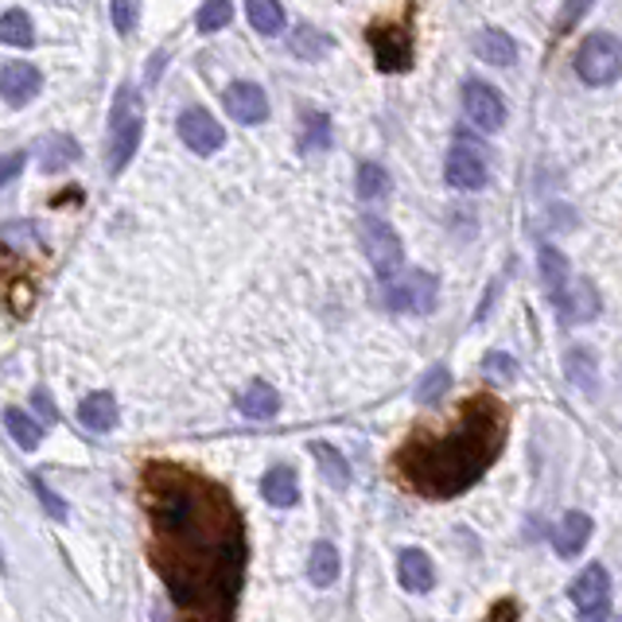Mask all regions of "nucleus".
I'll list each match as a JSON object with an SVG mask.
<instances>
[{"instance_id": "cd10ccee", "label": "nucleus", "mask_w": 622, "mask_h": 622, "mask_svg": "<svg viewBox=\"0 0 622 622\" xmlns=\"http://www.w3.org/2000/svg\"><path fill=\"white\" fill-rule=\"evenodd\" d=\"M0 43L9 47H31L36 43V28H31V16L24 9H9L0 16Z\"/></svg>"}, {"instance_id": "412c9836", "label": "nucleus", "mask_w": 622, "mask_h": 622, "mask_svg": "<svg viewBox=\"0 0 622 622\" xmlns=\"http://www.w3.org/2000/svg\"><path fill=\"white\" fill-rule=\"evenodd\" d=\"M474 55L491 66H513L518 63V43L502 28H483L474 36Z\"/></svg>"}, {"instance_id": "c9c22d12", "label": "nucleus", "mask_w": 622, "mask_h": 622, "mask_svg": "<svg viewBox=\"0 0 622 622\" xmlns=\"http://www.w3.org/2000/svg\"><path fill=\"white\" fill-rule=\"evenodd\" d=\"M483 373H491L498 381H513L518 378V358H510L506 351H491L483 358Z\"/></svg>"}, {"instance_id": "a211bd4d", "label": "nucleus", "mask_w": 622, "mask_h": 622, "mask_svg": "<svg viewBox=\"0 0 622 622\" xmlns=\"http://www.w3.org/2000/svg\"><path fill=\"white\" fill-rule=\"evenodd\" d=\"M537 265H541V280H545L548 300L557 304V300L564 296V289H568V284H572V269H568V257L557 250V245H541Z\"/></svg>"}, {"instance_id": "b1692460", "label": "nucleus", "mask_w": 622, "mask_h": 622, "mask_svg": "<svg viewBox=\"0 0 622 622\" xmlns=\"http://www.w3.org/2000/svg\"><path fill=\"white\" fill-rule=\"evenodd\" d=\"M245 16H250V28L261 31V36H280L284 31L280 0H245Z\"/></svg>"}, {"instance_id": "72a5a7b5", "label": "nucleus", "mask_w": 622, "mask_h": 622, "mask_svg": "<svg viewBox=\"0 0 622 622\" xmlns=\"http://www.w3.org/2000/svg\"><path fill=\"white\" fill-rule=\"evenodd\" d=\"M447 366H432V370L424 373V381L417 385V401L420 405H432V401H440L444 397V390H447Z\"/></svg>"}, {"instance_id": "6e6552de", "label": "nucleus", "mask_w": 622, "mask_h": 622, "mask_svg": "<svg viewBox=\"0 0 622 622\" xmlns=\"http://www.w3.org/2000/svg\"><path fill=\"white\" fill-rule=\"evenodd\" d=\"M572 604L584 619H604L607 614V599H611V576H607L604 564H587L576 576V584L568 587Z\"/></svg>"}, {"instance_id": "4c0bfd02", "label": "nucleus", "mask_w": 622, "mask_h": 622, "mask_svg": "<svg viewBox=\"0 0 622 622\" xmlns=\"http://www.w3.org/2000/svg\"><path fill=\"white\" fill-rule=\"evenodd\" d=\"M31 409L39 412V420H43V424H55V420H59L55 401H51V393H47V390H36V393H31Z\"/></svg>"}, {"instance_id": "423d86ee", "label": "nucleus", "mask_w": 622, "mask_h": 622, "mask_svg": "<svg viewBox=\"0 0 622 622\" xmlns=\"http://www.w3.org/2000/svg\"><path fill=\"white\" fill-rule=\"evenodd\" d=\"M366 39H370V47H373V63H378V71H385V75H405L412 66L417 47H412L409 28H401V24H373V28L366 31Z\"/></svg>"}, {"instance_id": "e433bc0d", "label": "nucleus", "mask_w": 622, "mask_h": 622, "mask_svg": "<svg viewBox=\"0 0 622 622\" xmlns=\"http://www.w3.org/2000/svg\"><path fill=\"white\" fill-rule=\"evenodd\" d=\"M24 164H28V156H24V152H9V156H0V187H9L12 179L24 172Z\"/></svg>"}, {"instance_id": "58836bf2", "label": "nucleus", "mask_w": 622, "mask_h": 622, "mask_svg": "<svg viewBox=\"0 0 622 622\" xmlns=\"http://www.w3.org/2000/svg\"><path fill=\"white\" fill-rule=\"evenodd\" d=\"M587 4H592V0H572V9H564V16H560V31L572 28L580 20V12H587Z\"/></svg>"}, {"instance_id": "a878e982", "label": "nucleus", "mask_w": 622, "mask_h": 622, "mask_svg": "<svg viewBox=\"0 0 622 622\" xmlns=\"http://www.w3.org/2000/svg\"><path fill=\"white\" fill-rule=\"evenodd\" d=\"M312 456H316V464H319V471H323V479L334 486V491H343L346 483H351V467H346V459H343V452L339 447H331V444H312Z\"/></svg>"}, {"instance_id": "f3484780", "label": "nucleus", "mask_w": 622, "mask_h": 622, "mask_svg": "<svg viewBox=\"0 0 622 622\" xmlns=\"http://www.w3.org/2000/svg\"><path fill=\"white\" fill-rule=\"evenodd\" d=\"M261 498L277 506V510H289L300 502V479L292 467H272L265 479H261Z\"/></svg>"}, {"instance_id": "aec40b11", "label": "nucleus", "mask_w": 622, "mask_h": 622, "mask_svg": "<svg viewBox=\"0 0 622 622\" xmlns=\"http://www.w3.org/2000/svg\"><path fill=\"white\" fill-rule=\"evenodd\" d=\"M238 409H242V417L250 420H272L280 412V393L272 390L269 381H250L242 390V397H238Z\"/></svg>"}, {"instance_id": "f8f14e48", "label": "nucleus", "mask_w": 622, "mask_h": 622, "mask_svg": "<svg viewBox=\"0 0 622 622\" xmlns=\"http://www.w3.org/2000/svg\"><path fill=\"white\" fill-rule=\"evenodd\" d=\"M39 90H43V75H39V66H31V63L0 66V98H4L12 110H24L28 102H36Z\"/></svg>"}, {"instance_id": "9b49d317", "label": "nucleus", "mask_w": 622, "mask_h": 622, "mask_svg": "<svg viewBox=\"0 0 622 622\" xmlns=\"http://www.w3.org/2000/svg\"><path fill=\"white\" fill-rule=\"evenodd\" d=\"M486 160L479 149H467V144H456V149L447 152V164H444V179L447 187H456V191H479L486 187Z\"/></svg>"}, {"instance_id": "c756f323", "label": "nucleus", "mask_w": 622, "mask_h": 622, "mask_svg": "<svg viewBox=\"0 0 622 622\" xmlns=\"http://www.w3.org/2000/svg\"><path fill=\"white\" fill-rule=\"evenodd\" d=\"M230 20H233L230 0H206L203 9H199V16H195V28L203 31V36H214V31H223Z\"/></svg>"}, {"instance_id": "39448f33", "label": "nucleus", "mask_w": 622, "mask_h": 622, "mask_svg": "<svg viewBox=\"0 0 622 622\" xmlns=\"http://www.w3.org/2000/svg\"><path fill=\"white\" fill-rule=\"evenodd\" d=\"M576 75L587 86H611L622 78V43L607 31H595L576 51Z\"/></svg>"}, {"instance_id": "2eb2a0df", "label": "nucleus", "mask_w": 622, "mask_h": 622, "mask_svg": "<svg viewBox=\"0 0 622 622\" xmlns=\"http://www.w3.org/2000/svg\"><path fill=\"white\" fill-rule=\"evenodd\" d=\"M557 307L564 323H587L599 312V292L592 289V280H572L564 289V296L557 300Z\"/></svg>"}, {"instance_id": "f704fd0d", "label": "nucleus", "mask_w": 622, "mask_h": 622, "mask_svg": "<svg viewBox=\"0 0 622 622\" xmlns=\"http://www.w3.org/2000/svg\"><path fill=\"white\" fill-rule=\"evenodd\" d=\"M110 16H113V28L129 36L137 31V20H140V0H110Z\"/></svg>"}, {"instance_id": "1a4fd4ad", "label": "nucleus", "mask_w": 622, "mask_h": 622, "mask_svg": "<svg viewBox=\"0 0 622 622\" xmlns=\"http://www.w3.org/2000/svg\"><path fill=\"white\" fill-rule=\"evenodd\" d=\"M179 140H183L187 149L195 152V156H214V152L226 144V129L214 122L206 110H183L179 113Z\"/></svg>"}, {"instance_id": "4be33fe9", "label": "nucleus", "mask_w": 622, "mask_h": 622, "mask_svg": "<svg viewBox=\"0 0 622 622\" xmlns=\"http://www.w3.org/2000/svg\"><path fill=\"white\" fill-rule=\"evenodd\" d=\"M39 167H43L47 176H55V172H63V167L78 164L82 160V149H78L75 137H63V132H55V137H47L43 144H39Z\"/></svg>"}, {"instance_id": "ddd939ff", "label": "nucleus", "mask_w": 622, "mask_h": 622, "mask_svg": "<svg viewBox=\"0 0 622 622\" xmlns=\"http://www.w3.org/2000/svg\"><path fill=\"white\" fill-rule=\"evenodd\" d=\"M223 105L238 125H261L269 117V98L253 82H230L223 93Z\"/></svg>"}, {"instance_id": "7c9ffc66", "label": "nucleus", "mask_w": 622, "mask_h": 622, "mask_svg": "<svg viewBox=\"0 0 622 622\" xmlns=\"http://www.w3.org/2000/svg\"><path fill=\"white\" fill-rule=\"evenodd\" d=\"M28 486H31V494L39 498V506H43V513L51 521H66V518H71V506H66V502L43 483V474H28Z\"/></svg>"}, {"instance_id": "ea45409f", "label": "nucleus", "mask_w": 622, "mask_h": 622, "mask_svg": "<svg viewBox=\"0 0 622 622\" xmlns=\"http://www.w3.org/2000/svg\"><path fill=\"white\" fill-rule=\"evenodd\" d=\"M0 572H4V548H0Z\"/></svg>"}, {"instance_id": "393cba45", "label": "nucleus", "mask_w": 622, "mask_h": 622, "mask_svg": "<svg viewBox=\"0 0 622 622\" xmlns=\"http://www.w3.org/2000/svg\"><path fill=\"white\" fill-rule=\"evenodd\" d=\"M564 373H568V381H572L576 390L592 393L595 390V373H599V366H595V354L587 351V346H572V351L564 354Z\"/></svg>"}, {"instance_id": "c85d7f7f", "label": "nucleus", "mask_w": 622, "mask_h": 622, "mask_svg": "<svg viewBox=\"0 0 622 622\" xmlns=\"http://www.w3.org/2000/svg\"><path fill=\"white\" fill-rule=\"evenodd\" d=\"M289 47H292V55H296V59H304V63H316L319 55H327V51H331V39H327L323 31L300 24V28L292 31Z\"/></svg>"}, {"instance_id": "0eeeda50", "label": "nucleus", "mask_w": 622, "mask_h": 622, "mask_svg": "<svg viewBox=\"0 0 622 622\" xmlns=\"http://www.w3.org/2000/svg\"><path fill=\"white\" fill-rule=\"evenodd\" d=\"M363 245H366V257H370L373 269H378V277H390V272L401 269V257H405V253H401V238L385 218L366 214L363 218Z\"/></svg>"}, {"instance_id": "2f4dec72", "label": "nucleus", "mask_w": 622, "mask_h": 622, "mask_svg": "<svg viewBox=\"0 0 622 622\" xmlns=\"http://www.w3.org/2000/svg\"><path fill=\"white\" fill-rule=\"evenodd\" d=\"M358 195L363 199H385L390 195V172L381 164H363L358 167Z\"/></svg>"}, {"instance_id": "20e7f679", "label": "nucleus", "mask_w": 622, "mask_h": 622, "mask_svg": "<svg viewBox=\"0 0 622 622\" xmlns=\"http://www.w3.org/2000/svg\"><path fill=\"white\" fill-rule=\"evenodd\" d=\"M381 300L393 307V312H417V316H428L436 312V300H440V284L432 272L424 269H412L405 277H381Z\"/></svg>"}, {"instance_id": "dca6fc26", "label": "nucleus", "mask_w": 622, "mask_h": 622, "mask_svg": "<svg viewBox=\"0 0 622 622\" xmlns=\"http://www.w3.org/2000/svg\"><path fill=\"white\" fill-rule=\"evenodd\" d=\"M117 420H122V409H117V397L113 393H90V397L78 405V424L86 428V432H113L117 428Z\"/></svg>"}, {"instance_id": "f257e3e1", "label": "nucleus", "mask_w": 622, "mask_h": 622, "mask_svg": "<svg viewBox=\"0 0 622 622\" xmlns=\"http://www.w3.org/2000/svg\"><path fill=\"white\" fill-rule=\"evenodd\" d=\"M152 530V568L172 604L199 619H230L245 580V521L230 491L179 464H149L140 474Z\"/></svg>"}, {"instance_id": "473e14b6", "label": "nucleus", "mask_w": 622, "mask_h": 622, "mask_svg": "<svg viewBox=\"0 0 622 622\" xmlns=\"http://www.w3.org/2000/svg\"><path fill=\"white\" fill-rule=\"evenodd\" d=\"M316 149H331V117H327V113H312V117H307L304 152H316Z\"/></svg>"}, {"instance_id": "f03ea898", "label": "nucleus", "mask_w": 622, "mask_h": 622, "mask_svg": "<svg viewBox=\"0 0 622 622\" xmlns=\"http://www.w3.org/2000/svg\"><path fill=\"white\" fill-rule=\"evenodd\" d=\"M506 428L510 420L502 401L491 393H474L459 405L447 428H412L393 459L401 483L432 502L459 498L502 456Z\"/></svg>"}, {"instance_id": "4468645a", "label": "nucleus", "mask_w": 622, "mask_h": 622, "mask_svg": "<svg viewBox=\"0 0 622 622\" xmlns=\"http://www.w3.org/2000/svg\"><path fill=\"white\" fill-rule=\"evenodd\" d=\"M397 580L405 592L424 595L436 587V564H432V557H428L424 548H405L397 557Z\"/></svg>"}, {"instance_id": "5701e85b", "label": "nucleus", "mask_w": 622, "mask_h": 622, "mask_svg": "<svg viewBox=\"0 0 622 622\" xmlns=\"http://www.w3.org/2000/svg\"><path fill=\"white\" fill-rule=\"evenodd\" d=\"M339 568H343L339 548H334L331 541H316V545H312V557H307V580L316 587H331L334 580H339Z\"/></svg>"}, {"instance_id": "6ab92c4d", "label": "nucleus", "mask_w": 622, "mask_h": 622, "mask_svg": "<svg viewBox=\"0 0 622 622\" xmlns=\"http://www.w3.org/2000/svg\"><path fill=\"white\" fill-rule=\"evenodd\" d=\"M587 541H592V518L580 510L568 513V518L557 525V533H553V545H557L560 557H580L587 548Z\"/></svg>"}, {"instance_id": "9d476101", "label": "nucleus", "mask_w": 622, "mask_h": 622, "mask_svg": "<svg viewBox=\"0 0 622 622\" xmlns=\"http://www.w3.org/2000/svg\"><path fill=\"white\" fill-rule=\"evenodd\" d=\"M464 110L483 132H498L506 125V102L491 82H467L464 86Z\"/></svg>"}, {"instance_id": "bb28decb", "label": "nucleus", "mask_w": 622, "mask_h": 622, "mask_svg": "<svg viewBox=\"0 0 622 622\" xmlns=\"http://www.w3.org/2000/svg\"><path fill=\"white\" fill-rule=\"evenodd\" d=\"M4 428H9V436L16 440L24 452H36L39 440H43V424L31 420V412L24 409H4Z\"/></svg>"}, {"instance_id": "7ed1b4c3", "label": "nucleus", "mask_w": 622, "mask_h": 622, "mask_svg": "<svg viewBox=\"0 0 622 622\" xmlns=\"http://www.w3.org/2000/svg\"><path fill=\"white\" fill-rule=\"evenodd\" d=\"M140 137H144V102L132 86H122L117 98H113V113H110V144H105V156H110V176H122L125 167L132 164L140 149Z\"/></svg>"}]
</instances>
